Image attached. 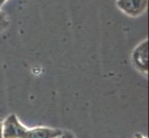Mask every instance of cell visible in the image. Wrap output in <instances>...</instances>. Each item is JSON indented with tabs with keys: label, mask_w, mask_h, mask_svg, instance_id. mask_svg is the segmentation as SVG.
Instances as JSON below:
<instances>
[{
	"label": "cell",
	"mask_w": 149,
	"mask_h": 138,
	"mask_svg": "<svg viewBox=\"0 0 149 138\" xmlns=\"http://www.w3.org/2000/svg\"><path fill=\"white\" fill-rule=\"evenodd\" d=\"M116 5L127 16L137 18L146 11L148 0H116Z\"/></svg>",
	"instance_id": "obj_1"
},
{
	"label": "cell",
	"mask_w": 149,
	"mask_h": 138,
	"mask_svg": "<svg viewBox=\"0 0 149 138\" xmlns=\"http://www.w3.org/2000/svg\"><path fill=\"white\" fill-rule=\"evenodd\" d=\"M132 61L135 67L142 73L148 72V40L145 39L135 46L132 54Z\"/></svg>",
	"instance_id": "obj_2"
},
{
	"label": "cell",
	"mask_w": 149,
	"mask_h": 138,
	"mask_svg": "<svg viewBox=\"0 0 149 138\" xmlns=\"http://www.w3.org/2000/svg\"><path fill=\"white\" fill-rule=\"evenodd\" d=\"M3 126V138H22L27 131V128L19 122L15 114L8 116Z\"/></svg>",
	"instance_id": "obj_3"
},
{
	"label": "cell",
	"mask_w": 149,
	"mask_h": 138,
	"mask_svg": "<svg viewBox=\"0 0 149 138\" xmlns=\"http://www.w3.org/2000/svg\"><path fill=\"white\" fill-rule=\"evenodd\" d=\"M62 135V131L58 129L34 128L32 130L27 129L22 138H56Z\"/></svg>",
	"instance_id": "obj_4"
},
{
	"label": "cell",
	"mask_w": 149,
	"mask_h": 138,
	"mask_svg": "<svg viewBox=\"0 0 149 138\" xmlns=\"http://www.w3.org/2000/svg\"><path fill=\"white\" fill-rule=\"evenodd\" d=\"M9 25V19L8 15L0 9V33L5 32Z\"/></svg>",
	"instance_id": "obj_5"
},
{
	"label": "cell",
	"mask_w": 149,
	"mask_h": 138,
	"mask_svg": "<svg viewBox=\"0 0 149 138\" xmlns=\"http://www.w3.org/2000/svg\"><path fill=\"white\" fill-rule=\"evenodd\" d=\"M0 138H3V124L0 122Z\"/></svg>",
	"instance_id": "obj_6"
},
{
	"label": "cell",
	"mask_w": 149,
	"mask_h": 138,
	"mask_svg": "<svg viewBox=\"0 0 149 138\" xmlns=\"http://www.w3.org/2000/svg\"><path fill=\"white\" fill-rule=\"evenodd\" d=\"M8 1V0H0V8L4 6V4L6 3Z\"/></svg>",
	"instance_id": "obj_7"
},
{
	"label": "cell",
	"mask_w": 149,
	"mask_h": 138,
	"mask_svg": "<svg viewBox=\"0 0 149 138\" xmlns=\"http://www.w3.org/2000/svg\"><path fill=\"white\" fill-rule=\"evenodd\" d=\"M136 138H143L141 135H139V134H138V135H136Z\"/></svg>",
	"instance_id": "obj_8"
},
{
	"label": "cell",
	"mask_w": 149,
	"mask_h": 138,
	"mask_svg": "<svg viewBox=\"0 0 149 138\" xmlns=\"http://www.w3.org/2000/svg\"><path fill=\"white\" fill-rule=\"evenodd\" d=\"M61 138H68V136H66V135H62V137Z\"/></svg>",
	"instance_id": "obj_9"
},
{
	"label": "cell",
	"mask_w": 149,
	"mask_h": 138,
	"mask_svg": "<svg viewBox=\"0 0 149 138\" xmlns=\"http://www.w3.org/2000/svg\"><path fill=\"white\" fill-rule=\"evenodd\" d=\"M56 138H58V137H56Z\"/></svg>",
	"instance_id": "obj_10"
}]
</instances>
